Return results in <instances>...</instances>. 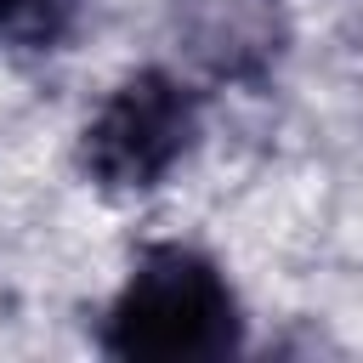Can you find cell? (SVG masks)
I'll return each instance as SVG.
<instances>
[{
    "label": "cell",
    "mask_w": 363,
    "mask_h": 363,
    "mask_svg": "<svg viewBox=\"0 0 363 363\" xmlns=\"http://www.w3.org/2000/svg\"><path fill=\"white\" fill-rule=\"evenodd\" d=\"M193 125H199V113H193L187 85L164 68H142V74L119 79L102 96V108L85 119L79 170L91 187H102L113 199L153 193L193 147Z\"/></svg>",
    "instance_id": "obj_2"
},
{
    "label": "cell",
    "mask_w": 363,
    "mask_h": 363,
    "mask_svg": "<svg viewBox=\"0 0 363 363\" xmlns=\"http://www.w3.org/2000/svg\"><path fill=\"white\" fill-rule=\"evenodd\" d=\"M62 6L68 0H0V40H51L57 23H62Z\"/></svg>",
    "instance_id": "obj_4"
},
{
    "label": "cell",
    "mask_w": 363,
    "mask_h": 363,
    "mask_svg": "<svg viewBox=\"0 0 363 363\" xmlns=\"http://www.w3.org/2000/svg\"><path fill=\"white\" fill-rule=\"evenodd\" d=\"M102 346L130 363H199L238 346V301L227 278L182 250H147L102 318Z\"/></svg>",
    "instance_id": "obj_1"
},
{
    "label": "cell",
    "mask_w": 363,
    "mask_h": 363,
    "mask_svg": "<svg viewBox=\"0 0 363 363\" xmlns=\"http://www.w3.org/2000/svg\"><path fill=\"white\" fill-rule=\"evenodd\" d=\"M176 34L210 79L261 85L289 45V17L284 0H176Z\"/></svg>",
    "instance_id": "obj_3"
}]
</instances>
